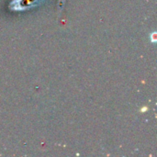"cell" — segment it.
Returning a JSON list of instances; mask_svg holds the SVG:
<instances>
[{
    "mask_svg": "<svg viewBox=\"0 0 157 157\" xmlns=\"http://www.w3.org/2000/svg\"><path fill=\"white\" fill-rule=\"evenodd\" d=\"M150 40L153 42V43H155L157 41V38H156V32L154 31L150 34Z\"/></svg>",
    "mask_w": 157,
    "mask_h": 157,
    "instance_id": "cell-2",
    "label": "cell"
},
{
    "mask_svg": "<svg viewBox=\"0 0 157 157\" xmlns=\"http://www.w3.org/2000/svg\"><path fill=\"white\" fill-rule=\"evenodd\" d=\"M42 0H13L10 4V7L13 10H24L34 6Z\"/></svg>",
    "mask_w": 157,
    "mask_h": 157,
    "instance_id": "cell-1",
    "label": "cell"
}]
</instances>
